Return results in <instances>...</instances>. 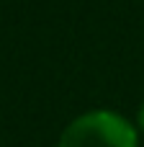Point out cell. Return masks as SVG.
Segmentation results:
<instances>
[{"instance_id": "7a4b0ae2", "label": "cell", "mask_w": 144, "mask_h": 147, "mask_svg": "<svg viewBox=\"0 0 144 147\" xmlns=\"http://www.w3.org/2000/svg\"><path fill=\"white\" fill-rule=\"evenodd\" d=\"M137 121H139V127L144 129V103H142V109H139V116H137Z\"/></svg>"}, {"instance_id": "6da1fadb", "label": "cell", "mask_w": 144, "mask_h": 147, "mask_svg": "<svg viewBox=\"0 0 144 147\" xmlns=\"http://www.w3.org/2000/svg\"><path fill=\"white\" fill-rule=\"evenodd\" d=\"M57 147H139V134L121 114L95 109L72 119Z\"/></svg>"}]
</instances>
